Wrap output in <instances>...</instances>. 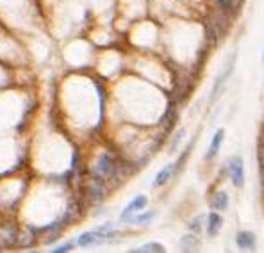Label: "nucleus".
Instances as JSON below:
<instances>
[{
    "label": "nucleus",
    "mask_w": 264,
    "mask_h": 253,
    "mask_svg": "<svg viewBox=\"0 0 264 253\" xmlns=\"http://www.w3.org/2000/svg\"><path fill=\"white\" fill-rule=\"evenodd\" d=\"M18 239H20V235H18V230L13 223H5L0 227V243L4 246H13L18 243Z\"/></svg>",
    "instance_id": "nucleus-4"
},
{
    "label": "nucleus",
    "mask_w": 264,
    "mask_h": 253,
    "mask_svg": "<svg viewBox=\"0 0 264 253\" xmlns=\"http://www.w3.org/2000/svg\"><path fill=\"white\" fill-rule=\"evenodd\" d=\"M34 243V234H21L20 235V239H18V244L20 246H29V244H32Z\"/></svg>",
    "instance_id": "nucleus-15"
},
{
    "label": "nucleus",
    "mask_w": 264,
    "mask_h": 253,
    "mask_svg": "<svg viewBox=\"0 0 264 253\" xmlns=\"http://www.w3.org/2000/svg\"><path fill=\"white\" fill-rule=\"evenodd\" d=\"M146 202H148V200H146L145 195H138V196H136L134 200L125 207L123 211H122V214H120V221H129L136 212H140V211H143V209H145Z\"/></svg>",
    "instance_id": "nucleus-3"
},
{
    "label": "nucleus",
    "mask_w": 264,
    "mask_h": 253,
    "mask_svg": "<svg viewBox=\"0 0 264 253\" xmlns=\"http://www.w3.org/2000/svg\"><path fill=\"white\" fill-rule=\"evenodd\" d=\"M73 248V243H66V244H61V246H57V248L52 250V253H66Z\"/></svg>",
    "instance_id": "nucleus-17"
},
{
    "label": "nucleus",
    "mask_w": 264,
    "mask_h": 253,
    "mask_svg": "<svg viewBox=\"0 0 264 253\" xmlns=\"http://www.w3.org/2000/svg\"><path fill=\"white\" fill-rule=\"evenodd\" d=\"M157 212L156 211H148L145 212V214H140V216L134 217V223H138V225H146V223H150L154 217H156Z\"/></svg>",
    "instance_id": "nucleus-13"
},
{
    "label": "nucleus",
    "mask_w": 264,
    "mask_h": 253,
    "mask_svg": "<svg viewBox=\"0 0 264 253\" xmlns=\"http://www.w3.org/2000/svg\"><path fill=\"white\" fill-rule=\"evenodd\" d=\"M228 176H230V182H232L236 187H243L244 186V166L243 159L241 157H232L230 162H228Z\"/></svg>",
    "instance_id": "nucleus-1"
},
{
    "label": "nucleus",
    "mask_w": 264,
    "mask_h": 253,
    "mask_svg": "<svg viewBox=\"0 0 264 253\" xmlns=\"http://www.w3.org/2000/svg\"><path fill=\"white\" fill-rule=\"evenodd\" d=\"M211 207L214 211H225L228 207V195L225 191H218L211 200Z\"/></svg>",
    "instance_id": "nucleus-10"
},
{
    "label": "nucleus",
    "mask_w": 264,
    "mask_h": 253,
    "mask_svg": "<svg viewBox=\"0 0 264 253\" xmlns=\"http://www.w3.org/2000/svg\"><path fill=\"white\" fill-rule=\"evenodd\" d=\"M200 219H202V217H195V219H193V221L189 223V228H191V230H193L195 234H197L198 230H200V223H202Z\"/></svg>",
    "instance_id": "nucleus-19"
},
{
    "label": "nucleus",
    "mask_w": 264,
    "mask_h": 253,
    "mask_svg": "<svg viewBox=\"0 0 264 253\" xmlns=\"http://www.w3.org/2000/svg\"><path fill=\"white\" fill-rule=\"evenodd\" d=\"M88 196L93 200V202H100L102 198L105 196V189L104 186L100 184V182H93V184H89L88 187Z\"/></svg>",
    "instance_id": "nucleus-11"
},
{
    "label": "nucleus",
    "mask_w": 264,
    "mask_h": 253,
    "mask_svg": "<svg viewBox=\"0 0 264 253\" xmlns=\"http://www.w3.org/2000/svg\"><path fill=\"white\" fill-rule=\"evenodd\" d=\"M116 170V162H114L113 155L111 154H102L95 164V175L97 176H111Z\"/></svg>",
    "instance_id": "nucleus-2"
},
{
    "label": "nucleus",
    "mask_w": 264,
    "mask_h": 253,
    "mask_svg": "<svg viewBox=\"0 0 264 253\" xmlns=\"http://www.w3.org/2000/svg\"><path fill=\"white\" fill-rule=\"evenodd\" d=\"M263 57H264V52H263Z\"/></svg>",
    "instance_id": "nucleus-21"
},
{
    "label": "nucleus",
    "mask_w": 264,
    "mask_h": 253,
    "mask_svg": "<svg viewBox=\"0 0 264 253\" xmlns=\"http://www.w3.org/2000/svg\"><path fill=\"white\" fill-rule=\"evenodd\" d=\"M222 225H223L222 216L216 214V212H211V214L207 216V235L214 237V235L222 230Z\"/></svg>",
    "instance_id": "nucleus-9"
},
{
    "label": "nucleus",
    "mask_w": 264,
    "mask_h": 253,
    "mask_svg": "<svg viewBox=\"0 0 264 253\" xmlns=\"http://www.w3.org/2000/svg\"><path fill=\"white\" fill-rule=\"evenodd\" d=\"M255 235L252 232H239L236 235V244L241 250H254L255 248Z\"/></svg>",
    "instance_id": "nucleus-7"
},
{
    "label": "nucleus",
    "mask_w": 264,
    "mask_h": 253,
    "mask_svg": "<svg viewBox=\"0 0 264 253\" xmlns=\"http://www.w3.org/2000/svg\"><path fill=\"white\" fill-rule=\"evenodd\" d=\"M2 246H4V244H2V243H0V252H2Z\"/></svg>",
    "instance_id": "nucleus-20"
},
{
    "label": "nucleus",
    "mask_w": 264,
    "mask_h": 253,
    "mask_svg": "<svg viewBox=\"0 0 264 253\" xmlns=\"http://www.w3.org/2000/svg\"><path fill=\"white\" fill-rule=\"evenodd\" d=\"M184 134H186V130L181 129L179 132L175 134V137H173V141H171V145H170V152H175L177 150V145L182 141V137H184Z\"/></svg>",
    "instance_id": "nucleus-16"
},
{
    "label": "nucleus",
    "mask_w": 264,
    "mask_h": 253,
    "mask_svg": "<svg viewBox=\"0 0 264 253\" xmlns=\"http://www.w3.org/2000/svg\"><path fill=\"white\" fill-rule=\"evenodd\" d=\"M218 2H220V5H222V9L223 11H228V9H232L234 5V0H218Z\"/></svg>",
    "instance_id": "nucleus-18"
},
{
    "label": "nucleus",
    "mask_w": 264,
    "mask_h": 253,
    "mask_svg": "<svg viewBox=\"0 0 264 253\" xmlns=\"http://www.w3.org/2000/svg\"><path fill=\"white\" fill-rule=\"evenodd\" d=\"M132 252H138V253H162L164 252V246L162 244H159V243H146V244H143V246H140V248H136V250H132Z\"/></svg>",
    "instance_id": "nucleus-12"
},
{
    "label": "nucleus",
    "mask_w": 264,
    "mask_h": 253,
    "mask_svg": "<svg viewBox=\"0 0 264 253\" xmlns=\"http://www.w3.org/2000/svg\"><path fill=\"white\" fill-rule=\"evenodd\" d=\"M175 173V164H168V166H164L162 170L157 173V176H156V180L152 182V186L154 187H161V186H164L166 182L170 180L171 178V175Z\"/></svg>",
    "instance_id": "nucleus-8"
},
{
    "label": "nucleus",
    "mask_w": 264,
    "mask_h": 253,
    "mask_svg": "<svg viewBox=\"0 0 264 253\" xmlns=\"http://www.w3.org/2000/svg\"><path fill=\"white\" fill-rule=\"evenodd\" d=\"M232 68H234V56H232V59H230V61L227 62V68L223 70V73L216 78V82H214V86H212L211 100H216V97L220 95V89L223 88V84L227 82V78L230 77V73H232Z\"/></svg>",
    "instance_id": "nucleus-5"
},
{
    "label": "nucleus",
    "mask_w": 264,
    "mask_h": 253,
    "mask_svg": "<svg viewBox=\"0 0 264 253\" xmlns=\"http://www.w3.org/2000/svg\"><path fill=\"white\" fill-rule=\"evenodd\" d=\"M223 137H225V130L223 129L216 130V134H214V137H212V141H211V146H209L207 154H205V159L207 160H211L212 157H216V154L220 152V148H222Z\"/></svg>",
    "instance_id": "nucleus-6"
},
{
    "label": "nucleus",
    "mask_w": 264,
    "mask_h": 253,
    "mask_svg": "<svg viewBox=\"0 0 264 253\" xmlns=\"http://www.w3.org/2000/svg\"><path fill=\"white\" fill-rule=\"evenodd\" d=\"M181 246L184 250H193V248H197L198 246V241H197L195 235H186V237L181 239Z\"/></svg>",
    "instance_id": "nucleus-14"
}]
</instances>
